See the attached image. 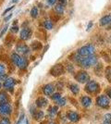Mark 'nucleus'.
I'll return each mask as SVG.
<instances>
[{"label":"nucleus","instance_id":"f257e3e1","mask_svg":"<svg viewBox=\"0 0 111 124\" xmlns=\"http://www.w3.org/2000/svg\"><path fill=\"white\" fill-rule=\"evenodd\" d=\"M11 60L14 63V65L19 68L20 70H25L29 64V61L26 57L17 54L16 52L11 54Z\"/></svg>","mask_w":111,"mask_h":124},{"label":"nucleus","instance_id":"f03ea898","mask_svg":"<svg viewBox=\"0 0 111 124\" xmlns=\"http://www.w3.org/2000/svg\"><path fill=\"white\" fill-rule=\"evenodd\" d=\"M97 63H98V57L96 55H92L89 57H82L79 63V66L82 68L83 70H87V69L95 67Z\"/></svg>","mask_w":111,"mask_h":124},{"label":"nucleus","instance_id":"7ed1b4c3","mask_svg":"<svg viewBox=\"0 0 111 124\" xmlns=\"http://www.w3.org/2000/svg\"><path fill=\"white\" fill-rule=\"evenodd\" d=\"M84 91L88 94L91 95H96L100 93L101 91V86L100 84L97 83L96 81H89L88 83H86L84 87Z\"/></svg>","mask_w":111,"mask_h":124},{"label":"nucleus","instance_id":"20e7f679","mask_svg":"<svg viewBox=\"0 0 111 124\" xmlns=\"http://www.w3.org/2000/svg\"><path fill=\"white\" fill-rule=\"evenodd\" d=\"M95 51H96V48H95L94 45L87 44L85 46H82L81 47H80L79 49L77 50V53L81 57H89V56H92V55H95Z\"/></svg>","mask_w":111,"mask_h":124},{"label":"nucleus","instance_id":"39448f33","mask_svg":"<svg viewBox=\"0 0 111 124\" xmlns=\"http://www.w3.org/2000/svg\"><path fill=\"white\" fill-rule=\"evenodd\" d=\"M95 105L100 108L106 109L109 108V105H110V99L109 97L106 95V94H100L96 97L95 100Z\"/></svg>","mask_w":111,"mask_h":124},{"label":"nucleus","instance_id":"423d86ee","mask_svg":"<svg viewBox=\"0 0 111 124\" xmlns=\"http://www.w3.org/2000/svg\"><path fill=\"white\" fill-rule=\"evenodd\" d=\"M74 79L80 83H86L90 81V75L86 70H81L74 74Z\"/></svg>","mask_w":111,"mask_h":124},{"label":"nucleus","instance_id":"0eeeda50","mask_svg":"<svg viewBox=\"0 0 111 124\" xmlns=\"http://www.w3.org/2000/svg\"><path fill=\"white\" fill-rule=\"evenodd\" d=\"M66 69L63 66V64L61 63H58L56 65H54L53 67L51 68L50 70V74L53 76V77H59L61 75H63L64 73L66 72L65 70Z\"/></svg>","mask_w":111,"mask_h":124},{"label":"nucleus","instance_id":"6e6552de","mask_svg":"<svg viewBox=\"0 0 111 124\" xmlns=\"http://www.w3.org/2000/svg\"><path fill=\"white\" fill-rule=\"evenodd\" d=\"M16 53L22 56V57H26V56L30 55V48L23 42H20V43L17 44L16 46Z\"/></svg>","mask_w":111,"mask_h":124},{"label":"nucleus","instance_id":"1a4fd4ad","mask_svg":"<svg viewBox=\"0 0 111 124\" xmlns=\"http://www.w3.org/2000/svg\"><path fill=\"white\" fill-rule=\"evenodd\" d=\"M16 84H17V81L14 79V78L7 77V80L3 83L2 85H3V87L5 88L7 91H8V92L12 93V92L14 91V87H15Z\"/></svg>","mask_w":111,"mask_h":124},{"label":"nucleus","instance_id":"9d476101","mask_svg":"<svg viewBox=\"0 0 111 124\" xmlns=\"http://www.w3.org/2000/svg\"><path fill=\"white\" fill-rule=\"evenodd\" d=\"M32 34V29L30 27H27L26 26V27H23L21 29V32H20V38H21V40L22 42L27 41V40L31 39Z\"/></svg>","mask_w":111,"mask_h":124},{"label":"nucleus","instance_id":"9b49d317","mask_svg":"<svg viewBox=\"0 0 111 124\" xmlns=\"http://www.w3.org/2000/svg\"><path fill=\"white\" fill-rule=\"evenodd\" d=\"M12 112V107L9 103L0 104V116L7 117Z\"/></svg>","mask_w":111,"mask_h":124},{"label":"nucleus","instance_id":"f8f14e48","mask_svg":"<svg viewBox=\"0 0 111 124\" xmlns=\"http://www.w3.org/2000/svg\"><path fill=\"white\" fill-rule=\"evenodd\" d=\"M43 93L46 96H51L55 91H56V86L54 85L53 83H46L45 85H44L42 88Z\"/></svg>","mask_w":111,"mask_h":124},{"label":"nucleus","instance_id":"ddd939ff","mask_svg":"<svg viewBox=\"0 0 111 124\" xmlns=\"http://www.w3.org/2000/svg\"><path fill=\"white\" fill-rule=\"evenodd\" d=\"M67 118H68L69 121L76 123L81 119V116H80V114L78 112L73 111V110H69V111L67 112Z\"/></svg>","mask_w":111,"mask_h":124},{"label":"nucleus","instance_id":"4468645a","mask_svg":"<svg viewBox=\"0 0 111 124\" xmlns=\"http://www.w3.org/2000/svg\"><path fill=\"white\" fill-rule=\"evenodd\" d=\"M35 105H36V108H44L48 106V99H46L44 96H39L35 101Z\"/></svg>","mask_w":111,"mask_h":124},{"label":"nucleus","instance_id":"2eb2a0df","mask_svg":"<svg viewBox=\"0 0 111 124\" xmlns=\"http://www.w3.org/2000/svg\"><path fill=\"white\" fill-rule=\"evenodd\" d=\"M99 25L102 27H106V26L111 25V14H106L104 15L99 21Z\"/></svg>","mask_w":111,"mask_h":124},{"label":"nucleus","instance_id":"dca6fc26","mask_svg":"<svg viewBox=\"0 0 111 124\" xmlns=\"http://www.w3.org/2000/svg\"><path fill=\"white\" fill-rule=\"evenodd\" d=\"M92 103H93V100H92V98H91L90 96L83 95V96L81 97V106L83 108H90Z\"/></svg>","mask_w":111,"mask_h":124},{"label":"nucleus","instance_id":"f3484780","mask_svg":"<svg viewBox=\"0 0 111 124\" xmlns=\"http://www.w3.org/2000/svg\"><path fill=\"white\" fill-rule=\"evenodd\" d=\"M58 106L50 107L47 110V117L49 119H53L54 118H56V116L58 115Z\"/></svg>","mask_w":111,"mask_h":124},{"label":"nucleus","instance_id":"a211bd4d","mask_svg":"<svg viewBox=\"0 0 111 124\" xmlns=\"http://www.w3.org/2000/svg\"><path fill=\"white\" fill-rule=\"evenodd\" d=\"M69 89L70 90V92L73 93L74 95H77L80 93V86L79 84L74 83H70L69 84Z\"/></svg>","mask_w":111,"mask_h":124},{"label":"nucleus","instance_id":"6ab92c4d","mask_svg":"<svg viewBox=\"0 0 111 124\" xmlns=\"http://www.w3.org/2000/svg\"><path fill=\"white\" fill-rule=\"evenodd\" d=\"M54 9H55V12L57 14H58V15H63L64 12H65V7L63 5H61V4H59V3H57L55 5Z\"/></svg>","mask_w":111,"mask_h":124},{"label":"nucleus","instance_id":"aec40b11","mask_svg":"<svg viewBox=\"0 0 111 124\" xmlns=\"http://www.w3.org/2000/svg\"><path fill=\"white\" fill-rule=\"evenodd\" d=\"M9 96L6 92H0V104L8 103Z\"/></svg>","mask_w":111,"mask_h":124},{"label":"nucleus","instance_id":"412c9836","mask_svg":"<svg viewBox=\"0 0 111 124\" xmlns=\"http://www.w3.org/2000/svg\"><path fill=\"white\" fill-rule=\"evenodd\" d=\"M43 26H44V29L50 31V30H52L54 28V23L50 20H45V21L43 22Z\"/></svg>","mask_w":111,"mask_h":124},{"label":"nucleus","instance_id":"4be33fe9","mask_svg":"<svg viewBox=\"0 0 111 124\" xmlns=\"http://www.w3.org/2000/svg\"><path fill=\"white\" fill-rule=\"evenodd\" d=\"M32 118L35 119L36 121L39 122V121H41V120L44 118V113L43 111H37L36 113L32 116Z\"/></svg>","mask_w":111,"mask_h":124},{"label":"nucleus","instance_id":"5701e85b","mask_svg":"<svg viewBox=\"0 0 111 124\" xmlns=\"http://www.w3.org/2000/svg\"><path fill=\"white\" fill-rule=\"evenodd\" d=\"M42 44L40 43L39 41H34L32 43V45H31V47H32V50H34V51H38V50H40V49H42Z\"/></svg>","mask_w":111,"mask_h":124},{"label":"nucleus","instance_id":"b1692460","mask_svg":"<svg viewBox=\"0 0 111 124\" xmlns=\"http://www.w3.org/2000/svg\"><path fill=\"white\" fill-rule=\"evenodd\" d=\"M105 77L111 83V66H107L105 69Z\"/></svg>","mask_w":111,"mask_h":124},{"label":"nucleus","instance_id":"393cba45","mask_svg":"<svg viewBox=\"0 0 111 124\" xmlns=\"http://www.w3.org/2000/svg\"><path fill=\"white\" fill-rule=\"evenodd\" d=\"M30 14H31V17H32V19H36L37 17H38L39 9H38V8H37L36 6L32 7V9H31V12H30Z\"/></svg>","mask_w":111,"mask_h":124},{"label":"nucleus","instance_id":"a878e982","mask_svg":"<svg viewBox=\"0 0 111 124\" xmlns=\"http://www.w3.org/2000/svg\"><path fill=\"white\" fill-rule=\"evenodd\" d=\"M56 104H57V106H58V107H64V106H66V104H67V99H66V97L61 96V97L56 102Z\"/></svg>","mask_w":111,"mask_h":124},{"label":"nucleus","instance_id":"bb28decb","mask_svg":"<svg viewBox=\"0 0 111 124\" xmlns=\"http://www.w3.org/2000/svg\"><path fill=\"white\" fill-rule=\"evenodd\" d=\"M101 124H111V114L110 113H107L104 116L103 122Z\"/></svg>","mask_w":111,"mask_h":124},{"label":"nucleus","instance_id":"cd10ccee","mask_svg":"<svg viewBox=\"0 0 111 124\" xmlns=\"http://www.w3.org/2000/svg\"><path fill=\"white\" fill-rule=\"evenodd\" d=\"M61 96H62V95H61V93H57V92H55V93L51 95V99L53 100L54 102H57V101H58V99L60 98Z\"/></svg>","mask_w":111,"mask_h":124},{"label":"nucleus","instance_id":"c85d7f7f","mask_svg":"<svg viewBox=\"0 0 111 124\" xmlns=\"http://www.w3.org/2000/svg\"><path fill=\"white\" fill-rule=\"evenodd\" d=\"M65 69H67L69 73H71V74L74 73V67H73V64H72L71 62H70V63L69 62V63L67 64V67L65 68Z\"/></svg>","mask_w":111,"mask_h":124},{"label":"nucleus","instance_id":"c756f323","mask_svg":"<svg viewBox=\"0 0 111 124\" xmlns=\"http://www.w3.org/2000/svg\"><path fill=\"white\" fill-rule=\"evenodd\" d=\"M0 124H10V119L7 117H3L0 119Z\"/></svg>","mask_w":111,"mask_h":124},{"label":"nucleus","instance_id":"7c9ffc66","mask_svg":"<svg viewBox=\"0 0 111 124\" xmlns=\"http://www.w3.org/2000/svg\"><path fill=\"white\" fill-rule=\"evenodd\" d=\"M6 71H7V68L4 64H1L0 63V75H3V74H6Z\"/></svg>","mask_w":111,"mask_h":124},{"label":"nucleus","instance_id":"2f4dec72","mask_svg":"<svg viewBox=\"0 0 111 124\" xmlns=\"http://www.w3.org/2000/svg\"><path fill=\"white\" fill-rule=\"evenodd\" d=\"M19 30H20V28H19L18 25H12V27H11V29H10V31L13 32V33H17V32H19Z\"/></svg>","mask_w":111,"mask_h":124},{"label":"nucleus","instance_id":"473e14b6","mask_svg":"<svg viewBox=\"0 0 111 124\" xmlns=\"http://www.w3.org/2000/svg\"><path fill=\"white\" fill-rule=\"evenodd\" d=\"M24 119H25V116H24V114L21 113V115L20 116V118H19V119H18V121H17L16 124H21L22 122H23Z\"/></svg>","mask_w":111,"mask_h":124},{"label":"nucleus","instance_id":"72a5a7b5","mask_svg":"<svg viewBox=\"0 0 111 124\" xmlns=\"http://www.w3.org/2000/svg\"><path fill=\"white\" fill-rule=\"evenodd\" d=\"M37 112V110H36V107L35 106H32L31 108H30V113H31V115L32 116H33L34 114Z\"/></svg>","mask_w":111,"mask_h":124},{"label":"nucleus","instance_id":"f704fd0d","mask_svg":"<svg viewBox=\"0 0 111 124\" xmlns=\"http://www.w3.org/2000/svg\"><path fill=\"white\" fill-rule=\"evenodd\" d=\"M7 28H8V24H6V26L4 27V29L1 31V32H0V38L1 37H3V35L6 33V31H7Z\"/></svg>","mask_w":111,"mask_h":124},{"label":"nucleus","instance_id":"c9c22d12","mask_svg":"<svg viewBox=\"0 0 111 124\" xmlns=\"http://www.w3.org/2000/svg\"><path fill=\"white\" fill-rule=\"evenodd\" d=\"M47 1V4L49 6H54L57 4V2H58V0H46Z\"/></svg>","mask_w":111,"mask_h":124},{"label":"nucleus","instance_id":"e433bc0d","mask_svg":"<svg viewBox=\"0 0 111 124\" xmlns=\"http://www.w3.org/2000/svg\"><path fill=\"white\" fill-rule=\"evenodd\" d=\"M106 95L109 97V99H111V87L106 88Z\"/></svg>","mask_w":111,"mask_h":124},{"label":"nucleus","instance_id":"4c0bfd02","mask_svg":"<svg viewBox=\"0 0 111 124\" xmlns=\"http://www.w3.org/2000/svg\"><path fill=\"white\" fill-rule=\"evenodd\" d=\"M15 8V7H14V6H12V7H10V8H7V9H6V10L4 11V12H3V14H2V15H3V16H4V15H6V14H7V12H8V11L12 10V9H13V8Z\"/></svg>","mask_w":111,"mask_h":124},{"label":"nucleus","instance_id":"58836bf2","mask_svg":"<svg viewBox=\"0 0 111 124\" xmlns=\"http://www.w3.org/2000/svg\"><path fill=\"white\" fill-rule=\"evenodd\" d=\"M11 18H12V13H10V14L7 16V17H6L5 19H4V21H5V22H7V21H9Z\"/></svg>","mask_w":111,"mask_h":124},{"label":"nucleus","instance_id":"ea45409f","mask_svg":"<svg viewBox=\"0 0 111 124\" xmlns=\"http://www.w3.org/2000/svg\"><path fill=\"white\" fill-rule=\"evenodd\" d=\"M93 25H94V22H93V21H90V22L88 23V26H87V31H89L91 28L93 27Z\"/></svg>","mask_w":111,"mask_h":124},{"label":"nucleus","instance_id":"a19ab883","mask_svg":"<svg viewBox=\"0 0 111 124\" xmlns=\"http://www.w3.org/2000/svg\"><path fill=\"white\" fill-rule=\"evenodd\" d=\"M47 124H57L56 122H54V121H50V122H48Z\"/></svg>","mask_w":111,"mask_h":124},{"label":"nucleus","instance_id":"79ce46f5","mask_svg":"<svg viewBox=\"0 0 111 124\" xmlns=\"http://www.w3.org/2000/svg\"><path fill=\"white\" fill-rule=\"evenodd\" d=\"M26 124H29V120H28L27 119H26Z\"/></svg>","mask_w":111,"mask_h":124},{"label":"nucleus","instance_id":"37998d69","mask_svg":"<svg viewBox=\"0 0 111 124\" xmlns=\"http://www.w3.org/2000/svg\"><path fill=\"white\" fill-rule=\"evenodd\" d=\"M1 87H2V83L0 82V89H1Z\"/></svg>","mask_w":111,"mask_h":124},{"label":"nucleus","instance_id":"c03bdc74","mask_svg":"<svg viewBox=\"0 0 111 124\" xmlns=\"http://www.w3.org/2000/svg\"><path fill=\"white\" fill-rule=\"evenodd\" d=\"M12 2H14V3H16V2H17V0H12Z\"/></svg>","mask_w":111,"mask_h":124}]
</instances>
